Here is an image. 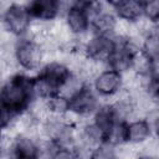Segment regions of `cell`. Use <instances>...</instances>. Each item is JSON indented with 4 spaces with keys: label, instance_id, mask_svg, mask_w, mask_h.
<instances>
[{
    "label": "cell",
    "instance_id": "cell-19",
    "mask_svg": "<svg viewBox=\"0 0 159 159\" xmlns=\"http://www.w3.org/2000/svg\"><path fill=\"white\" fill-rule=\"evenodd\" d=\"M143 20L149 26H159V0L143 1Z\"/></svg>",
    "mask_w": 159,
    "mask_h": 159
},
{
    "label": "cell",
    "instance_id": "cell-6",
    "mask_svg": "<svg viewBox=\"0 0 159 159\" xmlns=\"http://www.w3.org/2000/svg\"><path fill=\"white\" fill-rule=\"evenodd\" d=\"M138 55L139 42H137L135 39L117 36V46L107 63V67L125 76L133 71Z\"/></svg>",
    "mask_w": 159,
    "mask_h": 159
},
{
    "label": "cell",
    "instance_id": "cell-10",
    "mask_svg": "<svg viewBox=\"0 0 159 159\" xmlns=\"http://www.w3.org/2000/svg\"><path fill=\"white\" fill-rule=\"evenodd\" d=\"M32 20L37 24H53L62 17L66 2L60 0H31L26 2Z\"/></svg>",
    "mask_w": 159,
    "mask_h": 159
},
{
    "label": "cell",
    "instance_id": "cell-22",
    "mask_svg": "<svg viewBox=\"0 0 159 159\" xmlns=\"http://www.w3.org/2000/svg\"><path fill=\"white\" fill-rule=\"evenodd\" d=\"M158 30H159V26H158Z\"/></svg>",
    "mask_w": 159,
    "mask_h": 159
},
{
    "label": "cell",
    "instance_id": "cell-9",
    "mask_svg": "<svg viewBox=\"0 0 159 159\" xmlns=\"http://www.w3.org/2000/svg\"><path fill=\"white\" fill-rule=\"evenodd\" d=\"M70 111L68 117L77 119H91L98 107L102 104L101 98L93 91L91 83L83 84L78 91H76L70 98Z\"/></svg>",
    "mask_w": 159,
    "mask_h": 159
},
{
    "label": "cell",
    "instance_id": "cell-7",
    "mask_svg": "<svg viewBox=\"0 0 159 159\" xmlns=\"http://www.w3.org/2000/svg\"><path fill=\"white\" fill-rule=\"evenodd\" d=\"M91 86L102 102H109L125 89V76L106 66L92 78Z\"/></svg>",
    "mask_w": 159,
    "mask_h": 159
},
{
    "label": "cell",
    "instance_id": "cell-16",
    "mask_svg": "<svg viewBox=\"0 0 159 159\" xmlns=\"http://www.w3.org/2000/svg\"><path fill=\"white\" fill-rule=\"evenodd\" d=\"M42 142L43 159H83V153L76 145H53Z\"/></svg>",
    "mask_w": 159,
    "mask_h": 159
},
{
    "label": "cell",
    "instance_id": "cell-17",
    "mask_svg": "<svg viewBox=\"0 0 159 159\" xmlns=\"http://www.w3.org/2000/svg\"><path fill=\"white\" fill-rule=\"evenodd\" d=\"M104 143L116 148L127 145V120H117L104 135Z\"/></svg>",
    "mask_w": 159,
    "mask_h": 159
},
{
    "label": "cell",
    "instance_id": "cell-3",
    "mask_svg": "<svg viewBox=\"0 0 159 159\" xmlns=\"http://www.w3.org/2000/svg\"><path fill=\"white\" fill-rule=\"evenodd\" d=\"M1 24L10 37L19 40L30 36L35 21L27 10L26 2H9L1 11Z\"/></svg>",
    "mask_w": 159,
    "mask_h": 159
},
{
    "label": "cell",
    "instance_id": "cell-15",
    "mask_svg": "<svg viewBox=\"0 0 159 159\" xmlns=\"http://www.w3.org/2000/svg\"><path fill=\"white\" fill-rule=\"evenodd\" d=\"M89 120L103 133V135H106L112 125L119 119L113 108V104L111 102H102V104L98 107V109L94 112Z\"/></svg>",
    "mask_w": 159,
    "mask_h": 159
},
{
    "label": "cell",
    "instance_id": "cell-2",
    "mask_svg": "<svg viewBox=\"0 0 159 159\" xmlns=\"http://www.w3.org/2000/svg\"><path fill=\"white\" fill-rule=\"evenodd\" d=\"M46 46L32 36L15 40L11 47V57L19 71L35 75L46 62Z\"/></svg>",
    "mask_w": 159,
    "mask_h": 159
},
{
    "label": "cell",
    "instance_id": "cell-4",
    "mask_svg": "<svg viewBox=\"0 0 159 159\" xmlns=\"http://www.w3.org/2000/svg\"><path fill=\"white\" fill-rule=\"evenodd\" d=\"M91 2L87 0H77L66 2L62 15V22L68 34L73 39H82L91 35L92 11Z\"/></svg>",
    "mask_w": 159,
    "mask_h": 159
},
{
    "label": "cell",
    "instance_id": "cell-20",
    "mask_svg": "<svg viewBox=\"0 0 159 159\" xmlns=\"http://www.w3.org/2000/svg\"><path fill=\"white\" fill-rule=\"evenodd\" d=\"M152 122V128H153V137L159 142V109L154 111V114L152 117H148Z\"/></svg>",
    "mask_w": 159,
    "mask_h": 159
},
{
    "label": "cell",
    "instance_id": "cell-11",
    "mask_svg": "<svg viewBox=\"0 0 159 159\" xmlns=\"http://www.w3.org/2000/svg\"><path fill=\"white\" fill-rule=\"evenodd\" d=\"M119 25L120 22L112 11L109 4L98 1L97 9L92 15L91 34L104 35V36H118Z\"/></svg>",
    "mask_w": 159,
    "mask_h": 159
},
{
    "label": "cell",
    "instance_id": "cell-8",
    "mask_svg": "<svg viewBox=\"0 0 159 159\" xmlns=\"http://www.w3.org/2000/svg\"><path fill=\"white\" fill-rule=\"evenodd\" d=\"M117 46V36L89 35L82 41V55L86 60L106 67Z\"/></svg>",
    "mask_w": 159,
    "mask_h": 159
},
{
    "label": "cell",
    "instance_id": "cell-13",
    "mask_svg": "<svg viewBox=\"0 0 159 159\" xmlns=\"http://www.w3.org/2000/svg\"><path fill=\"white\" fill-rule=\"evenodd\" d=\"M153 138L152 122L147 116L127 120V145H144Z\"/></svg>",
    "mask_w": 159,
    "mask_h": 159
},
{
    "label": "cell",
    "instance_id": "cell-21",
    "mask_svg": "<svg viewBox=\"0 0 159 159\" xmlns=\"http://www.w3.org/2000/svg\"><path fill=\"white\" fill-rule=\"evenodd\" d=\"M134 159H159V155L153 154V153H148V152H139L135 154Z\"/></svg>",
    "mask_w": 159,
    "mask_h": 159
},
{
    "label": "cell",
    "instance_id": "cell-18",
    "mask_svg": "<svg viewBox=\"0 0 159 159\" xmlns=\"http://www.w3.org/2000/svg\"><path fill=\"white\" fill-rule=\"evenodd\" d=\"M86 159H119V152L118 148L108 143H102L87 152Z\"/></svg>",
    "mask_w": 159,
    "mask_h": 159
},
{
    "label": "cell",
    "instance_id": "cell-1",
    "mask_svg": "<svg viewBox=\"0 0 159 159\" xmlns=\"http://www.w3.org/2000/svg\"><path fill=\"white\" fill-rule=\"evenodd\" d=\"M36 103L34 75L21 71L12 72L4 80L0 89V109L21 119Z\"/></svg>",
    "mask_w": 159,
    "mask_h": 159
},
{
    "label": "cell",
    "instance_id": "cell-12",
    "mask_svg": "<svg viewBox=\"0 0 159 159\" xmlns=\"http://www.w3.org/2000/svg\"><path fill=\"white\" fill-rule=\"evenodd\" d=\"M117 19L127 25H138L143 21V1L116 0L108 2Z\"/></svg>",
    "mask_w": 159,
    "mask_h": 159
},
{
    "label": "cell",
    "instance_id": "cell-5",
    "mask_svg": "<svg viewBox=\"0 0 159 159\" xmlns=\"http://www.w3.org/2000/svg\"><path fill=\"white\" fill-rule=\"evenodd\" d=\"M7 159H43L42 142L36 134L17 132L4 150Z\"/></svg>",
    "mask_w": 159,
    "mask_h": 159
},
{
    "label": "cell",
    "instance_id": "cell-14",
    "mask_svg": "<svg viewBox=\"0 0 159 159\" xmlns=\"http://www.w3.org/2000/svg\"><path fill=\"white\" fill-rule=\"evenodd\" d=\"M140 53L153 65H159V30L158 26L147 29L139 40Z\"/></svg>",
    "mask_w": 159,
    "mask_h": 159
}]
</instances>
